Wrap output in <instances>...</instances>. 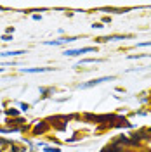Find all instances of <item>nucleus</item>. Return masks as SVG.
Masks as SVG:
<instances>
[{
	"label": "nucleus",
	"mask_w": 151,
	"mask_h": 152,
	"mask_svg": "<svg viewBox=\"0 0 151 152\" xmlns=\"http://www.w3.org/2000/svg\"><path fill=\"white\" fill-rule=\"evenodd\" d=\"M111 80H115L113 76H103V78H95V80H90V81H87V83H82L78 88H80V90L92 88V86H95V85H101V83H104V81H111Z\"/></svg>",
	"instance_id": "nucleus-1"
},
{
	"label": "nucleus",
	"mask_w": 151,
	"mask_h": 152,
	"mask_svg": "<svg viewBox=\"0 0 151 152\" xmlns=\"http://www.w3.org/2000/svg\"><path fill=\"white\" fill-rule=\"evenodd\" d=\"M89 52H95V47H84V48H75V50H64L63 54H64L66 57H73V56L89 54Z\"/></svg>",
	"instance_id": "nucleus-2"
},
{
	"label": "nucleus",
	"mask_w": 151,
	"mask_h": 152,
	"mask_svg": "<svg viewBox=\"0 0 151 152\" xmlns=\"http://www.w3.org/2000/svg\"><path fill=\"white\" fill-rule=\"evenodd\" d=\"M125 38H130V35H111V37H103V38H97V42H116V40H125Z\"/></svg>",
	"instance_id": "nucleus-3"
},
{
	"label": "nucleus",
	"mask_w": 151,
	"mask_h": 152,
	"mask_svg": "<svg viewBox=\"0 0 151 152\" xmlns=\"http://www.w3.org/2000/svg\"><path fill=\"white\" fill-rule=\"evenodd\" d=\"M21 54H26L24 50H9V52H2L0 57H14V56H21Z\"/></svg>",
	"instance_id": "nucleus-4"
},
{
	"label": "nucleus",
	"mask_w": 151,
	"mask_h": 152,
	"mask_svg": "<svg viewBox=\"0 0 151 152\" xmlns=\"http://www.w3.org/2000/svg\"><path fill=\"white\" fill-rule=\"evenodd\" d=\"M23 73H45V71H50V67H33V69H21Z\"/></svg>",
	"instance_id": "nucleus-5"
},
{
	"label": "nucleus",
	"mask_w": 151,
	"mask_h": 152,
	"mask_svg": "<svg viewBox=\"0 0 151 152\" xmlns=\"http://www.w3.org/2000/svg\"><path fill=\"white\" fill-rule=\"evenodd\" d=\"M45 130H47V124H45V123L37 124V126H35V133H37V135H38V133H44Z\"/></svg>",
	"instance_id": "nucleus-6"
},
{
	"label": "nucleus",
	"mask_w": 151,
	"mask_h": 152,
	"mask_svg": "<svg viewBox=\"0 0 151 152\" xmlns=\"http://www.w3.org/2000/svg\"><path fill=\"white\" fill-rule=\"evenodd\" d=\"M94 62H101V59H84L78 64H94Z\"/></svg>",
	"instance_id": "nucleus-7"
},
{
	"label": "nucleus",
	"mask_w": 151,
	"mask_h": 152,
	"mask_svg": "<svg viewBox=\"0 0 151 152\" xmlns=\"http://www.w3.org/2000/svg\"><path fill=\"white\" fill-rule=\"evenodd\" d=\"M45 152H61V149H59V147H47Z\"/></svg>",
	"instance_id": "nucleus-8"
},
{
	"label": "nucleus",
	"mask_w": 151,
	"mask_h": 152,
	"mask_svg": "<svg viewBox=\"0 0 151 152\" xmlns=\"http://www.w3.org/2000/svg\"><path fill=\"white\" fill-rule=\"evenodd\" d=\"M137 47H151V42H144V43H137Z\"/></svg>",
	"instance_id": "nucleus-9"
},
{
	"label": "nucleus",
	"mask_w": 151,
	"mask_h": 152,
	"mask_svg": "<svg viewBox=\"0 0 151 152\" xmlns=\"http://www.w3.org/2000/svg\"><path fill=\"white\" fill-rule=\"evenodd\" d=\"M2 40H4V42H10V40H12V37H7V35H4V37H2Z\"/></svg>",
	"instance_id": "nucleus-10"
},
{
	"label": "nucleus",
	"mask_w": 151,
	"mask_h": 152,
	"mask_svg": "<svg viewBox=\"0 0 151 152\" xmlns=\"http://www.w3.org/2000/svg\"><path fill=\"white\" fill-rule=\"evenodd\" d=\"M92 28H104V26H103V24H101V23H95V24H94V26H92Z\"/></svg>",
	"instance_id": "nucleus-11"
},
{
	"label": "nucleus",
	"mask_w": 151,
	"mask_h": 152,
	"mask_svg": "<svg viewBox=\"0 0 151 152\" xmlns=\"http://www.w3.org/2000/svg\"><path fill=\"white\" fill-rule=\"evenodd\" d=\"M2 71H4V69H2V67H0V73H2Z\"/></svg>",
	"instance_id": "nucleus-12"
}]
</instances>
